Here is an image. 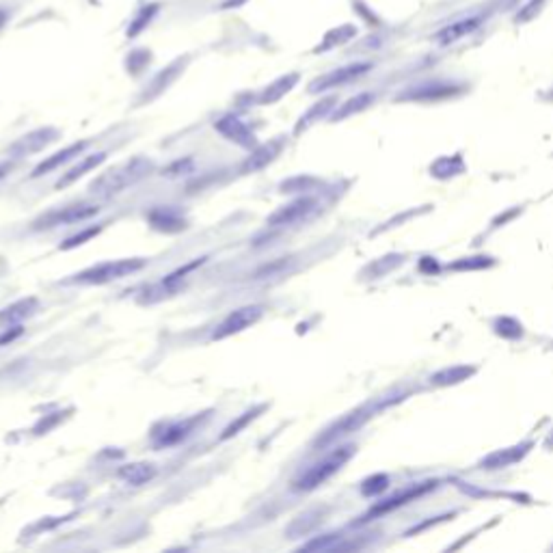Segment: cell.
I'll return each mask as SVG.
<instances>
[{"label":"cell","mask_w":553,"mask_h":553,"mask_svg":"<svg viewBox=\"0 0 553 553\" xmlns=\"http://www.w3.org/2000/svg\"><path fill=\"white\" fill-rule=\"evenodd\" d=\"M154 171V163L147 156H134L126 163H119L115 167H111L109 171H104L100 177L89 184V190L91 194H98V197H113V194H119L126 188L138 184L140 180Z\"/></svg>","instance_id":"1"},{"label":"cell","mask_w":553,"mask_h":553,"mask_svg":"<svg viewBox=\"0 0 553 553\" xmlns=\"http://www.w3.org/2000/svg\"><path fill=\"white\" fill-rule=\"evenodd\" d=\"M147 266V260L143 257H128V260H109L89 269L80 271L65 283H82V285H104L111 281H119L123 277H130Z\"/></svg>","instance_id":"2"},{"label":"cell","mask_w":553,"mask_h":553,"mask_svg":"<svg viewBox=\"0 0 553 553\" xmlns=\"http://www.w3.org/2000/svg\"><path fill=\"white\" fill-rule=\"evenodd\" d=\"M356 448L354 445H344V448L333 450L329 456H325L323 460H318L314 467H309L300 478L294 480L292 489L294 491H314L320 484H325L329 478H333L337 471H340L346 462L354 456Z\"/></svg>","instance_id":"3"},{"label":"cell","mask_w":553,"mask_h":553,"mask_svg":"<svg viewBox=\"0 0 553 553\" xmlns=\"http://www.w3.org/2000/svg\"><path fill=\"white\" fill-rule=\"evenodd\" d=\"M264 311H266L264 305H246V307H240L236 311L227 314L221 320V325L212 331L210 340L212 342H221V340H227V337H231V335H238V333H242L246 329H251L253 325H257L260 320L264 318Z\"/></svg>","instance_id":"4"},{"label":"cell","mask_w":553,"mask_h":553,"mask_svg":"<svg viewBox=\"0 0 553 553\" xmlns=\"http://www.w3.org/2000/svg\"><path fill=\"white\" fill-rule=\"evenodd\" d=\"M100 212L96 203H74V206H65L59 210H52L44 214L42 219L35 221V229H50V227H59V225H71V223H82L89 221L91 217Z\"/></svg>","instance_id":"5"},{"label":"cell","mask_w":553,"mask_h":553,"mask_svg":"<svg viewBox=\"0 0 553 553\" xmlns=\"http://www.w3.org/2000/svg\"><path fill=\"white\" fill-rule=\"evenodd\" d=\"M377 408H383V404H381V402H379L377 406H372V404H370V406H365V408H359V411L344 415L342 419H337L333 426H329L327 430L316 439V448H325V445L337 441L340 437H344V435L356 430V428H359V426H361V424H363L374 411H377Z\"/></svg>","instance_id":"6"},{"label":"cell","mask_w":553,"mask_h":553,"mask_svg":"<svg viewBox=\"0 0 553 553\" xmlns=\"http://www.w3.org/2000/svg\"><path fill=\"white\" fill-rule=\"evenodd\" d=\"M206 419H208V413H201V415L186 417L182 421L167 424L160 433H154V448L163 450V448H171V445H177V443L186 441L194 433V428L201 426Z\"/></svg>","instance_id":"7"},{"label":"cell","mask_w":553,"mask_h":553,"mask_svg":"<svg viewBox=\"0 0 553 553\" xmlns=\"http://www.w3.org/2000/svg\"><path fill=\"white\" fill-rule=\"evenodd\" d=\"M318 210V201L314 197H300L288 206L279 208L277 212H273L269 217V227H290V225H298L302 221H307L311 214Z\"/></svg>","instance_id":"8"},{"label":"cell","mask_w":553,"mask_h":553,"mask_svg":"<svg viewBox=\"0 0 553 553\" xmlns=\"http://www.w3.org/2000/svg\"><path fill=\"white\" fill-rule=\"evenodd\" d=\"M437 489V482L435 480H428V482H419V484H413V487H408L396 495H391L389 499H385V502L377 504L374 508H370V512L363 516V521H370V519H377V516L381 514H387L391 510H396V508H402L406 506L408 502H415V499H419L421 495H426L428 491H433Z\"/></svg>","instance_id":"9"},{"label":"cell","mask_w":553,"mask_h":553,"mask_svg":"<svg viewBox=\"0 0 553 553\" xmlns=\"http://www.w3.org/2000/svg\"><path fill=\"white\" fill-rule=\"evenodd\" d=\"M214 130H217L221 136H225L227 140L236 143L238 147H244V149H255L257 147V136L255 132L246 126V123L234 115H225L221 117L217 123H214Z\"/></svg>","instance_id":"10"},{"label":"cell","mask_w":553,"mask_h":553,"mask_svg":"<svg viewBox=\"0 0 553 553\" xmlns=\"http://www.w3.org/2000/svg\"><path fill=\"white\" fill-rule=\"evenodd\" d=\"M59 138V130L57 128H39V130H33L28 134H24L22 138H17L13 145L9 147V154L15 156V158H22V156H30V154H37L42 149H46L48 145H52Z\"/></svg>","instance_id":"11"},{"label":"cell","mask_w":553,"mask_h":553,"mask_svg":"<svg viewBox=\"0 0 553 553\" xmlns=\"http://www.w3.org/2000/svg\"><path fill=\"white\" fill-rule=\"evenodd\" d=\"M370 63H352V65H346V67H340V69H333L329 74L316 78L311 84H309V93H320V91H327V89H335L340 84H346L354 78L363 76L365 71H370Z\"/></svg>","instance_id":"12"},{"label":"cell","mask_w":553,"mask_h":553,"mask_svg":"<svg viewBox=\"0 0 553 553\" xmlns=\"http://www.w3.org/2000/svg\"><path fill=\"white\" fill-rule=\"evenodd\" d=\"M206 260L208 257H199V260H192V262H188V264H184L182 269H177V271H173L171 275H167L163 281H160L158 285H154V288L149 290V292H145L147 294V302H152V300H158V298H163V296H167V294H171V292H175L177 288H180V285L197 271V269H201V266L206 264Z\"/></svg>","instance_id":"13"},{"label":"cell","mask_w":553,"mask_h":553,"mask_svg":"<svg viewBox=\"0 0 553 553\" xmlns=\"http://www.w3.org/2000/svg\"><path fill=\"white\" fill-rule=\"evenodd\" d=\"M283 147H285V138L283 136H277V138H273L269 143H264V145H257L251 152V156H248L242 163L240 173L246 175V173H257V171L266 169L271 163H275L277 156L283 152Z\"/></svg>","instance_id":"14"},{"label":"cell","mask_w":553,"mask_h":553,"mask_svg":"<svg viewBox=\"0 0 553 553\" xmlns=\"http://www.w3.org/2000/svg\"><path fill=\"white\" fill-rule=\"evenodd\" d=\"M147 221H149V225L154 229L165 231V234H177V231H184L188 227V221L175 208H171V206H167V208H163V206L154 208L147 214Z\"/></svg>","instance_id":"15"},{"label":"cell","mask_w":553,"mask_h":553,"mask_svg":"<svg viewBox=\"0 0 553 553\" xmlns=\"http://www.w3.org/2000/svg\"><path fill=\"white\" fill-rule=\"evenodd\" d=\"M87 147H89V140L71 143V145H67L65 149H61V152H57V154L48 156L46 160H42V163L33 169L30 177H33V180H37V177H42V175H46V173H50V171H55V169H59V167L67 165L69 160H74L76 156H80V154H82Z\"/></svg>","instance_id":"16"},{"label":"cell","mask_w":553,"mask_h":553,"mask_svg":"<svg viewBox=\"0 0 553 553\" xmlns=\"http://www.w3.org/2000/svg\"><path fill=\"white\" fill-rule=\"evenodd\" d=\"M186 63H188V59L184 57V59H175L167 69H163L160 71V74L149 82V87L145 89V93H143V98L138 100V104H145V102H152V100H156L160 93L163 91H167L169 89V84L182 74L184 71V67H186Z\"/></svg>","instance_id":"17"},{"label":"cell","mask_w":553,"mask_h":553,"mask_svg":"<svg viewBox=\"0 0 553 553\" xmlns=\"http://www.w3.org/2000/svg\"><path fill=\"white\" fill-rule=\"evenodd\" d=\"M37 309H39V298H35V296L15 300L9 307L0 311V327H17L20 323H24V320L37 314Z\"/></svg>","instance_id":"18"},{"label":"cell","mask_w":553,"mask_h":553,"mask_svg":"<svg viewBox=\"0 0 553 553\" xmlns=\"http://www.w3.org/2000/svg\"><path fill=\"white\" fill-rule=\"evenodd\" d=\"M480 24H482V17L480 15H471V17H465V20H458L450 26H445L443 30H439L435 35V39L441 44V46H450L458 39H462L465 35H471Z\"/></svg>","instance_id":"19"},{"label":"cell","mask_w":553,"mask_h":553,"mask_svg":"<svg viewBox=\"0 0 553 553\" xmlns=\"http://www.w3.org/2000/svg\"><path fill=\"white\" fill-rule=\"evenodd\" d=\"M529 448H532V443H521V445H514V448H506V450L493 452L487 458H482L480 467H482V469H504V467H510L512 462L521 460L527 454Z\"/></svg>","instance_id":"20"},{"label":"cell","mask_w":553,"mask_h":553,"mask_svg":"<svg viewBox=\"0 0 553 553\" xmlns=\"http://www.w3.org/2000/svg\"><path fill=\"white\" fill-rule=\"evenodd\" d=\"M156 473L158 469L154 462H128V465H123L119 469V478L130 487H140V484L152 482Z\"/></svg>","instance_id":"21"},{"label":"cell","mask_w":553,"mask_h":553,"mask_svg":"<svg viewBox=\"0 0 553 553\" xmlns=\"http://www.w3.org/2000/svg\"><path fill=\"white\" fill-rule=\"evenodd\" d=\"M106 152H98V154H91V156H87V158H82L80 163L76 165V167H71L67 173H63L61 175V180L57 182V188L61 190V188H65V186H69V184H74L76 180H80L82 175H87L89 171H93V169H98L104 160H106Z\"/></svg>","instance_id":"22"},{"label":"cell","mask_w":553,"mask_h":553,"mask_svg":"<svg viewBox=\"0 0 553 553\" xmlns=\"http://www.w3.org/2000/svg\"><path fill=\"white\" fill-rule=\"evenodd\" d=\"M296 82H298V74H285V76L277 78L275 82H271L269 87H266L264 91L260 93L257 102L264 104V106L275 104V102H279L285 93H290L292 89L296 87Z\"/></svg>","instance_id":"23"},{"label":"cell","mask_w":553,"mask_h":553,"mask_svg":"<svg viewBox=\"0 0 553 553\" xmlns=\"http://www.w3.org/2000/svg\"><path fill=\"white\" fill-rule=\"evenodd\" d=\"M333 104H335V98H327V100H323V102H318L316 106H311V109L298 119V123L294 126V134L305 132L307 128L314 126L316 121H320L325 115H329V111L333 109Z\"/></svg>","instance_id":"24"},{"label":"cell","mask_w":553,"mask_h":553,"mask_svg":"<svg viewBox=\"0 0 553 553\" xmlns=\"http://www.w3.org/2000/svg\"><path fill=\"white\" fill-rule=\"evenodd\" d=\"M473 372H475V368H467V365L448 368V370H441V372L433 374L430 383H435V385H456L460 381H467Z\"/></svg>","instance_id":"25"},{"label":"cell","mask_w":553,"mask_h":553,"mask_svg":"<svg viewBox=\"0 0 553 553\" xmlns=\"http://www.w3.org/2000/svg\"><path fill=\"white\" fill-rule=\"evenodd\" d=\"M372 100H374V96L372 93H361V96H354V98H350L346 104H342L340 109H337L335 113H333V121H342V119H346V117H350V115H354V113H361L363 109H368V106L372 104Z\"/></svg>","instance_id":"26"},{"label":"cell","mask_w":553,"mask_h":553,"mask_svg":"<svg viewBox=\"0 0 553 553\" xmlns=\"http://www.w3.org/2000/svg\"><path fill=\"white\" fill-rule=\"evenodd\" d=\"M266 411V404H260V406H255V408H251V411H246V413H242L236 421H231L225 430H223V435H221V441H227V439H231V437H236L242 428H246L248 424H251L253 419H257V415L260 413H264Z\"/></svg>","instance_id":"27"},{"label":"cell","mask_w":553,"mask_h":553,"mask_svg":"<svg viewBox=\"0 0 553 553\" xmlns=\"http://www.w3.org/2000/svg\"><path fill=\"white\" fill-rule=\"evenodd\" d=\"M340 534H327V536H320L316 541H309L302 545L305 551H335L340 549Z\"/></svg>","instance_id":"28"},{"label":"cell","mask_w":553,"mask_h":553,"mask_svg":"<svg viewBox=\"0 0 553 553\" xmlns=\"http://www.w3.org/2000/svg\"><path fill=\"white\" fill-rule=\"evenodd\" d=\"M102 231V225H98V227H87V229H82L80 234H76V236H71V238H67L63 244H61V251H71V248H76V246H80V244H84V242H89L91 238H96L98 234Z\"/></svg>","instance_id":"29"},{"label":"cell","mask_w":553,"mask_h":553,"mask_svg":"<svg viewBox=\"0 0 553 553\" xmlns=\"http://www.w3.org/2000/svg\"><path fill=\"white\" fill-rule=\"evenodd\" d=\"M389 487V478L383 473H379V475H372V478H368L365 482L361 484V493L365 495V497H374V495H379V493H383L385 489Z\"/></svg>","instance_id":"30"},{"label":"cell","mask_w":553,"mask_h":553,"mask_svg":"<svg viewBox=\"0 0 553 553\" xmlns=\"http://www.w3.org/2000/svg\"><path fill=\"white\" fill-rule=\"evenodd\" d=\"M493 264V257H465L456 264H452V271H478V269H487Z\"/></svg>","instance_id":"31"},{"label":"cell","mask_w":553,"mask_h":553,"mask_svg":"<svg viewBox=\"0 0 553 553\" xmlns=\"http://www.w3.org/2000/svg\"><path fill=\"white\" fill-rule=\"evenodd\" d=\"M307 184H314L311 177H294L281 184V192H296V190H305Z\"/></svg>","instance_id":"32"},{"label":"cell","mask_w":553,"mask_h":553,"mask_svg":"<svg viewBox=\"0 0 553 553\" xmlns=\"http://www.w3.org/2000/svg\"><path fill=\"white\" fill-rule=\"evenodd\" d=\"M61 419H63L61 413H55V417H46V419H42L37 426L33 428V433H35V435H46V433L50 430V428H52V426H57Z\"/></svg>","instance_id":"33"},{"label":"cell","mask_w":553,"mask_h":553,"mask_svg":"<svg viewBox=\"0 0 553 553\" xmlns=\"http://www.w3.org/2000/svg\"><path fill=\"white\" fill-rule=\"evenodd\" d=\"M20 333H22V329H20V327H13V331H11V333H9V331H7V333H3V335H0V346L7 344V342H11V340H15V337L20 335Z\"/></svg>","instance_id":"34"},{"label":"cell","mask_w":553,"mask_h":553,"mask_svg":"<svg viewBox=\"0 0 553 553\" xmlns=\"http://www.w3.org/2000/svg\"><path fill=\"white\" fill-rule=\"evenodd\" d=\"M11 171V163H0V180Z\"/></svg>","instance_id":"35"},{"label":"cell","mask_w":553,"mask_h":553,"mask_svg":"<svg viewBox=\"0 0 553 553\" xmlns=\"http://www.w3.org/2000/svg\"><path fill=\"white\" fill-rule=\"evenodd\" d=\"M5 22H7V11H3V9H0V28H3V26H5Z\"/></svg>","instance_id":"36"}]
</instances>
